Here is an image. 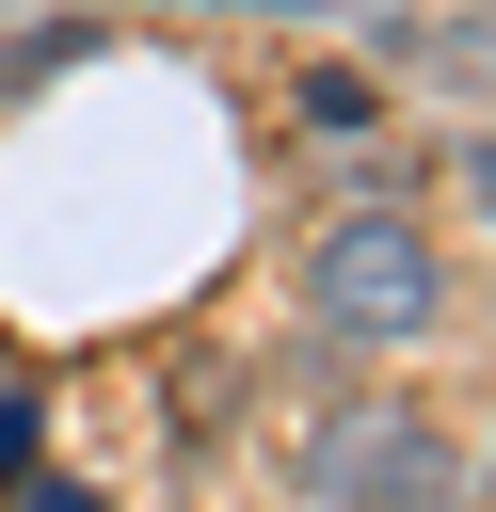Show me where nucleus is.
Instances as JSON below:
<instances>
[{
  "instance_id": "nucleus-5",
  "label": "nucleus",
  "mask_w": 496,
  "mask_h": 512,
  "mask_svg": "<svg viewBox=\"0 0 496 512\" xmlns=\"http://www.w3.org/2000/svg\"><path fill=\"white\" fill-rule=\"evenodd\" d=\"M192 16H288V0H192Z\"/></svg>"
},
{
  "instance_id": "nucleus-3",
  "label": "nucleus",
  "mask_w": 496,
  "mask_h": 512,
  "mask_svg": "<svg viewBox=\"0 0 496 512\" xmlns=\"http://www.w3.org/2000/svg\"><path fill=\"white\" fill-rule=\"evenodd\" d=\"M304 128H320V144H352V128H368V80H352V64H320V80H304Z\"/></svg>"
},
{
  "instance_id": "nucleus-1",
  "label": "nucleus",
  "mask_w": 496,
  "mask_h": 512,
  "mask_svg": "<svg viewBox=\"0 0 496 512\" xmlns=\"http://www.w3.org/2000/svg\"><path fill=\"white\" fill-rule=\"evenodd\" d=\"M304 320L336 336V352H416L432 320H448V256H432V224L416 208H336L320 240H304Z\"/></svg>"
},
{
  "instance_id": "nucleus-2",
  "label": "nucleus",
  "mask_w": 496,
  "mask_h": 512,
  "mask_svg": "<svg viewBox=\"0 0 496 512\" xmlns=\"http://www.w3.org/2000/svg\"><path fill=\"white\" fill-rule=\"evenodd\" d=\"M288 480H304V512H464V464H448V432H432L400 384L320 400L304 448H288Z\"/></svg>"
},
{
  "instance_id": "nucleus-4",
  "label": "nucleus",
  "mask_w": 496,
  "mask_h": 512,
  "mask_svg": "<svg viewBox=\"0 0 496 512\" xmlns=\"http://www.w3.org/2000/svg\"><path fill=\"white\" fill-rule=\"evenodd\" d=\"M0 512H96V496H80V480H32V464H16V480H0Z\"/></svg>"
}]
</instances>
